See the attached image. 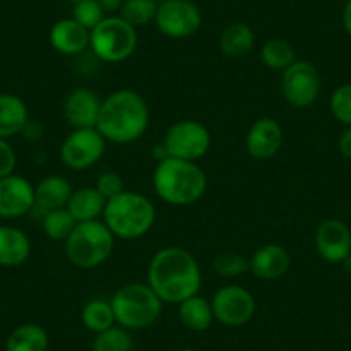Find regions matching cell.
I'll list each match as a JSON object with an SVG mask.
<instances>
[{"label": "cell", "mask_w": 351, "mask_h": 351, "mask_svg": "<svg viewBox=\"0 0 351 351\" xmlns=\"http://www.w3.org/2000/svg\"><path fill=\"white\" fill-rule=\"evenodd\" d=\"M106 18V11L100 8L97 0H83V2L74 4L73 19L80 23L81 26H84L88 32H92L93 28H97Z\"/></svg>", "instance_id": "cell-32"}, {"label": "cell", "mask_w": 351, "mask_h": 351, "mask_svg": "<svg viewBox=\"0 0 351 351\" xmlns=\"http://www.w3.org/2000/svg\"><path fill=\"white\" fill-rule=\"evenodd\" d=\"M16 165H18V155L9 140L0 138V180L14 174Z\"/></svg>", "instance_id": "cell-35"}, {"label": "cell", "mask_w": 351, "mask_h": 351, "mask_svg": "<svg viewBox=\"0 0 351 351\" xmlns=\"http://www.w3.org/2000/svg\"><path fill=\"white\" fill-rule=\"evenodd\" d=\"M66 2H71V4H77V2H83V0H66Z\"/></svg>", "instance_id": "cell-42"}, {"label": "cell", "mask_w": 351, "mask_h": 351, "mask_svg": "<svg viewBox=\"0 0 351 351\" xmlns=\"http://www.w3.org/2000/svg\"><path fill=\"white\" fill-rule=\"evenodd\" d=\"M214 319L226 327H243L253 319L256 302L252 293L238 285H226L210 300Z\"/></svg>", "instance_id": "cell-12"}, {"label": "cell", "mask_w": 351, "mask_h": 351, "mask_svg": "<svg viewBox=\"0 0 351 351\" xmlns=\"http://www.w3.org/2000/svg\"><path fill=\"white\" fill-rule=\"evenodd\" d=\"M102 99L95 90L88 86H77L67 93L62 104L64 119L77 130V128H95L99 119Z\"/></svg>", "instance_id": "cell-16"}, {"label": "cell", "mask_w": 351, "mask_h": 351, "mask_svg": "<svg viewBox=\"0 0 351 351\" xmlns=\"http://www.w3.org/2000/svg\"><path fill=\"white\" fill-rule=\"evenodd\" d=\"M152 184L164 204L188 207L204 197L208 181L198 162L167 157L155 165Z\"/></svg>", "instance_id": "cell-3"}, {"label": "cell", "mask_w": 351, "mask_h": 351, "mask_svg": "<svg viewBox=\"0 0 351 351\" xmlns=\"http://www.w3.org/2000/svg\"><path fill=\"white\" fill-rule=\"evenodd\" d=\"M21 134H25V136L28 138V140H32V141L40 140V138H42V134H43V126L40 123H36V121L29 119Z\"/></svg>", "instance_id": "cell-37"}, {"label": "cell", "mask_w": 351, "mask_h": 351, "mask_svg": "<svg viewBox=\"0 0 351 351\" xmlns=\"http://www.w3.org/2000/svg\"><path fill=\"white\" fill-rule=\"evenodd\" d=\"M341 265H343L344 272H346L348 276H351V253L343 260V262H341Z\"/></svg>", "instance_id": "cell-40"}, {"label": "cell", "mask_w": 351, "mask_h": 351, "mask_svg": "<svg viewBox=\"0 0 351 351\" xmlns=\"http://www.w3.org/2000/svg\"><path fill=\"white\" fill-rule=\"evenodd\" d=\"M341 19H343L344 32H346V35L351 38V0H346V4H344L343 16H341Z\"/></svg>", "instance_id": "cell-39"}, {"label": "cell", "mask_w": 351, "mask_h": 351, "mask_svg": "<svg viewBox=\"0 0 351 351\" xmlns=\"http://www.w3.org/2000/svg\"><path fill=\"white\" fill-rule=\"evenodd\" d=\"M148 126L150 107L136 90L121 88L102 100L95 128L110 143H134L143 138Z\"/></svg>", "instance_id": "cell-2"}, {"label": "cell", "mask_w": 351, "mask_h": 351, "mask_svg": "<svg viewBox=\"0 0 351 351\" xmlns=\"http://www.w3.org/2000/svg\"><path fill=\"white\" fill-rule=\"evenodd\" d=\"M212 269L221 278H239L246 271H250V260L236 252H222L212 260Z\"/></svg>", "instance_id": "cell-31"}, {"label": "cell", "mask_w": 351, "mask_h": 351, "mask_svg": "<svg viewBox=\"0 0 351 351\" xmlns=\"http://www.w3.org/2000/svg\"><path fill=\"white\" fill-rule=\"evenodd\" d=\"M154 2H157V4H160V2H165V0H154Z\"/></svg>", "instance_id": "cell-43"}, {"label": "cell", "mask_w": 351, "mask_h": 351, "mask_svg": "<svg viewBox=\"0 0 351 351\" xmlns=\"http://www.w3.org/2000/svg\"><path fill=\"white\" fill-rule=\"evenodd\" d=\"M285 133L274 117H260L250 126L248 133L245 136V148L248 155L255 160H269L276 157L281 150Z\"/></svg>", "instance_id": "cell-15"}, {"label": "cell", "mask_w": 351, "mask_h": 351, "mask_svg": "<svg viewBox=\"0 0 351 351\" xmlns=\"http://www.w3.org/2000/svg\"><path fill=\"white\" fill-rule=\"evenodd\" d=\"M50 337L40 324H21L5 339V351H47Z\"/></svg>", "instance_id": "cell-24"}, {"label": "cell", "mask_w": 351, "mask_h": 351, "mask_svg": "<svg viewBox=\"0 0 351 351\" xmlns=\"http://www.w3.org/2000/svg\"><path fill=\"white\" fill-rule=\"evenodd\" d=\"M260 59L267 69L279 71V73L288 69L293 62L298 60L295 47L282 38H271L263 43L260 49Z\"/></svg>", "instance_id": "cell-27"}, {"label": "cell", "mask_w": 351, "mask_h": 351, "mask_svg": "<svg viewBox=\"0 0 351 351\" xmlns=\"http://www.w3.org/2000/svg\"><path fill=\"white\" fill-rule=\"evenodd\" d=\"M64 245L67 260L77 269L100 267L110 258L116 245V236L102 219L77 222Z\"/></svg>", "instance_id": "cell-6"}, {"label": "cell", "mask_w": 351, "mask_h": 351, "mask_svg": "<svg viewBox=\"0 0 351 351\" xmlns=\"http://www.w3.org/2000/svg\"><path fill=\"white\" fill-rule=\"evenodd\" d=\"M250 272L262 281H276L289 271V252L278 243H267L250 256Z\"/></svg>", "instance_id": "cell-17"}, {"label": "cell", "mask_w": 351, "mask_h": 351, "mask_svg": "<svg viewBox=\"0 0 351 351\" xmlns=\"http://www.w3.org/2000/svg\"><path fill=\"white\" fill-rule=\"evenodd\" d=\"M219 45L224 56L239 59L248 56L255 47V33L245 23H232L228 25L221 33Z\"/></svg>", "instance_id": "cell-25"}, {"label": "cell", "mask_w": 351, "mask_h": 351, "mask_svg": "<svg viewBox=\"0 0 351 351\" xmlns=\"http://www.w3.org/2000/svg\"><path fill=\"white\" fill-rule=\"evenodd\" d=\"M337 148H339V154L343 155L346 160H351V126H348L346 130L341 133L339 141H337Z\"/></svg>", "instance_id": "cell-36"}, {"label": "cell", "mask_w": 351, "mask_h": 351, "mask_svg": "<svg viewBox=\"0 0 351 351\" xmlns=\"http://www.w3.org/2000/svg\"><path fill=\"white\" fill-rule=\"evenodd\" d=\"M155 25L162 35L183 40L193 36L202 28L204 16L191 0H165L158 4Z\"/></svg>", "instance_id": "cell-11"}, {"label": "cell", "mask_w": 351, "mask_h": 351, "mask_svg": "<svg viewBox=\"0 0 351 351\" xmlns=\"http://www.w3.org/2000/svg\"><path fill=\"white\" fill-rule=\"evenodd\" d=\"M138 47L136 28L121 16H107L90 32V50L107 64H119L130 59Z\"/></svg>", "instance_id": "cell-7"}, {"label": "cell", "mask_w": 351, "mask_h": 351, "mask_svg": "<svg viewBox=\"0 0 351 351\" xmlns=\"http://www.w3.org/2000/svg\"><path fill=\"white\" fill-rule=\"evenodd\" d=\"M134 343L131 330L121 326H114L104 332L95 334L92 351H133Z\"/></svg>", "instance_id": "cell-29"}, {"label": "cell", "mask_w": 351, "mask_h": 351, "mask_svg": "<svg viewBox=\"0 0 351 351\" xmlns=\"http://www.w3.org/2000/svg\"><path fill=\"white\" fill-rule=\"evenodd\" d=\"M315 250L327 263H341L351 253V229L339 219L320 222L313 236Z\"/></svg>", "instance_id": "cell-14"}, {"label": "cell", "mask_w": 351, "mask_h": 351, "mask_svg": "<svg viewBox=\"0 0 351 351\" xmlns=\"http://www.w3.org/2000/svg\"><path fill=\"white\" fill-rule=\"evenodd\" d=\"M106 205V197L95 186H81L73 191L66 208L76 222H90L104 217Z\"/></svg>", "instance_id": "cell-22"}, {"label": "cell", "mask_w": 351, "mask_h": 351, "mask_svg": "<svg viewBox=\"0 0 351 351\" xmlns=\"http://www.w3.org/2000/svg\"><path fill=\"white\" fill-rule=\"evenodd\" d=\"M77 222L71 215V212L64 208H56V210L45 212L42 217V228L47 238L53 241H66L73 229L76 228Z\"/></svg>", "instance_id": "cell-28"}, {"label": "cell", "mask_w": 351, "mask_h": 351, "mask_svg": "<svg viewBox=\"0 0 351 351\" xmlns=\"http://www.w3.org/2000/svg\"><path fill=\"white\" fill-rule=\"evenodd\" d=\"M178 315L183 327L191 332H204L215 320L210 300L200 296V293L183 300L178 305Z\"/></svg>", "instance_id": "cell-23"}, {"label": "cell", "mask_w": 351, "mask_h": 351, "mask_svg": "<svg viewBox=\"0 0 351 351\" xmlns=\"http://www.w3.org/2000/svg\"><path fill=\"white\" fill-rule=\"evenodd\" d=\"M158 4L154 0H124L121 8L119 16L126 23H130L133 28H141L147 26L148 23L155 21Z\"/></svg>", "instance_id": "cell-30"}, {"label": "cell", "mask_w": 351, "mask_h": 351, "mask_svg": "<svg viewBox=\"0 0 351 351\" xmlns=\"http://www.w3.org/2000/svg\"><path fill=\"white\" fill-rule=\"evenodd\" d=\"M107 140L97 128H77L60 145V162L73 171H86L106 155Z\"/></svg>", "instance_id": "cell-10"}, {"label": "cell", "mask_w": 351, "mask_h": 351, "mask_svg": "<svg viewBox=\"0 0 351 351\" xmlns=\"http://www.w3.org/2000/svg\"><path fill=\"white\" fill-rule=\"evenodd\" d=\"M73 186L64 176H47L35 186V208L45 214L56 208H64L69 204Z\"/></svg>", "instance_id": "cell-20"}, {"label": "cell", "mask_w": 351, "mask_h": 351, "mask_svg": "<svg viewBox=\"0 0 351 351\" xmlns=\"http://www.w3.org/2000/svg\"><path fill=\"white\" fill-rule=\"evenodd\" d=\"M322 90L320 73L308 60H296L281 73V93L295 109H308Z\"/></svg>", "instance_id": "cell-9"}, {"label": "cell", "mask_w": 351, "mask_h": 351, "mask_svg": "<svg viewBox=\"0 0 351 351\" xmlns=\"http://www.w3.org/2000/svg\"><path fill=\"white\" fill-rule=\"evenodd\" d=\"M330 112L334 119L344 126H351V83L341 84L332 92L329 100Z\"/></svg>", "instance_id": "cell-33"}, {"label": "cell", "mask_w": 351, "mask_h": 351, "mask_svg": "<svg viewBox=\"0 0 351 351\" xmlns=\"http://www.w3.org/2000/svg\"><path fill=\"white\" fill-rule=\"evenodd\" d=\"M35 207V186L26 178L11 174L0 180V219L12 221Z\"/></svg>", "instance_id": "cell-13"}, {"label": "cell", "mask_w": 351, "mask_h": 351, "mask_svg": "<svg viewBox=\"0 0 351 351\" xmlns=\"http://www.w3.org/2000/svg\"><path fill=\"white\" fill-rule=\"evenodd\" d=\"M50 45L62 56L76 57L90 49V32L73 18L59 19L50 28Z\"/></svg>", "instance_id": "cell-18"}, {"label": "cell", "mask_w": 351, "mask_h": 351, "mask_svg": "<svg viewBox=\"0 0 351 351\" xmlns=\"http://www.w3.org/2000/svg\"><path fill=\"white\" fill-rule=\"evenodd\" d=\"M157 219L155 205L148 197L136 191L124 190L117 197L107 200L102 221L116 239H140L152 231Z\"/></svg>", "instance_id": "cell-4"}, {"label": "cell", "mask_w": 351, "mask_h": 351, "mask_svg": "<svg viewBox=\"0 0 351 351\" xmlns=\"http://www.w3.org/2000/svg\"><path fill=\"white\" fill-rule=\"evenodd\" d=\"M178 351H200V350H197V348H181V350Z\"/></svg>", "instance_id": "cell-41"}, {"label": "cell", "mask_w": 351, "mask_h": 351, "mask_svg": "<svg viewBox=\"0 0 351 351\" xmlns=\"http://www.w3.org/2000/svg\"><path fill=\"white\" fill-rule=\"evenodd\" d=\"M95 188L100 191V193L106 197V200H110V198L117 197V195L123 193L126 188H124V180L121 178V174L114 171H106L97 178Z\"/></svg>", "instance_id": "cell-34"}, {"label": "cell", "mask_w": 351, "mask_h": 351, "mask_svg": "<svg viewBox=\"0 0 351 351\" xmlns=\"http://www.w3.org/2000/svg\"><path fill=\"white\" fill-rule=\"evenodd\" d=\"M117 326L128 330H143L162 315L164 303L147 282H128L110 298Z\"/></svg>", "instance_id": "cell-5"}, {"label": "cell", "mask_w": 351, "mask_h": 351, "mask_svg": "<svg viewBox=\"0 0 351 351\" xmlns=\"http://www.w3.org/2000/svg\"><path fill=\"white\" fill-rule=\"evenodd\" d=\"M32 255L28 234L14 226H0V267H19Z\"/></svg>", "instance_id": "cell-19"}, {"label": "cell", "mask_w": 351, "mask_h": 351, "mask_svg": "<svg viewBox=\"0 0 351 351\" xmlns=\"http://www.w3.org/2000/svg\"><path fill=\"white\" fill-rule=\"evenodd\" d=\"M162 145L169 157L197 162L210 150L212 134L200 121L183 119L167 128Z\"/></svg>", "instance_id": "cell-8"}, {"label": "cell", "mask_w": 351, "mask_h": 351, "mask_svg": "<svg viewBox=\"0 0 351 351\" xmlns=\"http://www.w3.org/2000/svg\"><path fill=\"white\" fill-rule=\"evenodd\" d=\"M97 2L106 11V14H112V12L121 11V8L124 4V0H97Z\"/></svg>", "instance_id": "cell-38"}, {"label": "cell", "mask_w": 351, "mask_h": 351, "mask_svg": "<svg viewBox=\"0 0 351 351\" xmlns=\"http://www.w3.org/2000/svg\"><path fill=\"white\" fill-rule=\"evenodd\" d=\"M29 121L28 106L14 93H0V138L11 140L23 133Z\"/></svg>", "instance_id": "cell-21"}, {"label": "cell", "mask_w": 351, "mask_h": 351, "mask_svg": "<svg viewBox=\"0 0 351 351\" xmlns=\"http://www.w3.org/2000/svg\"><path fill=\"white\" fill-rule=\"evenodd\" d=\"M81 322L93 334L104 332V330L117 326L110 300L107 302L102 298H93L84 303L83 310H81Z\"/></svg>", "instance_id": "cell-26"}, {"label": "cell", "mask_w": 351, "mask_h": 351, "mask_svg": "<svg viewBox=\"0 0 351 351\" xmlns=\"http://www.w3.org/2000/svg\"><path fill=\"white\" fill-rule=\"evenodd\" d=\"M147 285L162 303L180 305L183 300L200 293L204 274L193 253L183 246H165L150 258Z\"/></svg>", "instance_id": "cell-1"}]
</instances>
